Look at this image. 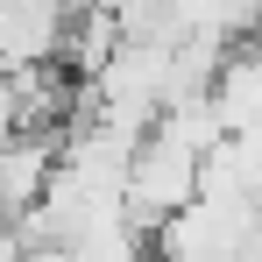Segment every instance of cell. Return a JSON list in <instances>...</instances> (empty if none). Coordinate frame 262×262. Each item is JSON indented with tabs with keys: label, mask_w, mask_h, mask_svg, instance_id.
I'll return each instance as SVG.
<instances>
[{
	"label": "cell",
	"mask_w": 262,
	"mask_h": 262,
	"mask_svg": "<svg viewBox=\"0 0 262 262\" xmlns=\"http://www.w3.org/2000/svg\"><path fill=\"white\" fill-rule=\"evenodd\" d=\"M199 191V149H184L177 135H163L156 121L142 128V142H135L128 170H121V213H128V227H156V220H170L184 199Z\"/></svg>",
	"instance_id": "6da1fadb"
},
{
	"label": "cell",
	"mask_w": 262,
	"mask_h": 262,
	"mask_svg": "<svg viewBox=\"0 0 262 262\" xmlns=\"http://www.w3.org/2000/svg\"><path fill=\"white\" fill-rule=\"evenodd\" d=\"M114 50H121V21H114V7H106V0H85V7H71V14H64V43H57V57H64L78 78H92Z\"/></svg>",
	"instance_id": "277c9868"
},
{
	"label": "cell",
	"mask_w": 262,
	"mask_h": 262,
	"mask_svg": "<svg viewBox=\"0 0 262 262\" xmlns=\"http://www.w3.org/2000/svg\"><path fill=\"white\" fill-rule=\"evenodd\" d=\"M57 170V135H7L0 142V220L29 213Z\"/></svg>",
	"instance_id": "3957f363"
},
{
	"label": "cell",
	"mask_w": 262,
	"mask_h": 262,
	"mask_svg": "<svg viewBox=\"0 0 262 262\" xmlns=\"http://www.w3.org/2000/svg\"><path fill=\"white\" fill-rule=\"evenodd\" d=\"M206 106H213L220 135H248L262 121V57L248 43H227V57L206 78Z\"/></svg>",
	"instance_id": "7a4b0ae2"
}]
</instances>
